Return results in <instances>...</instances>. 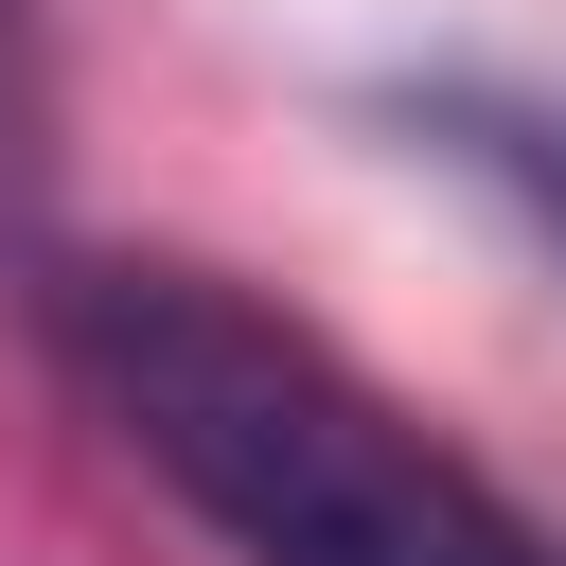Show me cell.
I'll return each instance as SVG.
<instances>
[{
	"label": "cell",
	"instance_id": "6da1fadb",
	"mask_svg": "<svg viewBox=\"0 0 566 566\" xmlns=\"http://www.w3.org/2000/svg\"><path fill=\"white\" fill-rule=\"evenodd\" d=\"M35 336L230 566H566V531H531L442 424H407L318 318L248 301L230 265L53 248Z\"/></svg>",
	"mask_w": 566,
	"mask_h": 566
},
{
	"label": "cell",
	"instance_id": "7a4b0ae2",
	"mask_svg": "<svg viewBox=\"0 0 566 566\" xmlns=\"http://www.w3.org/2000/svg\"><path fill=\"white\" fill-rule=\"evenodd\" d=\"M389 124H407L442 177H478V195L566 265V88H531V71H407Z\"/></svg>",
	"mask_w": 566,
	"mask_h": 566
},
{
	"label": "cell",
	"instance_id": "3957f363",
	"mask_svg": "<svg viewBox=\"0 0 566 566\" xmlns=\"http://www.w3.org/2000/svg\"><path fill=\"white\" fill-rule=\"evenodd\" d=\"M53 159V53H35V0H0V195Z\"/></svg>",
	"mask_w": 566,
	"mask_h": 566
}]
</instances>
